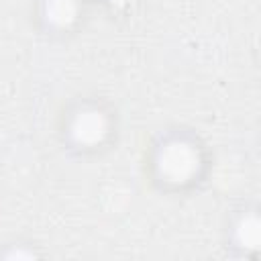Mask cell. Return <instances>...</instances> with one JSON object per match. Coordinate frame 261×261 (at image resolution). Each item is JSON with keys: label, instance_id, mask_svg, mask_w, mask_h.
Returning <instances> with one entry per match:
<instances>
[{"label": "cell", "instance_id": "6da1fadb", "mask_svg": "<svg viewBox=\"0 0 261 261\" xmlns=\"http://www.w3.org/2000/svg\"><path fill=\"white\" fill-rule=\"evenodd\" d=\"M149 169L161 188L190 190L202 181L208 169V153L204 143L190 130H167L151 147Z\"/></svg>", "mask_w": 261, "mask_h": 261}, {"label": "cell", "instance_id": "7a4b0ae2", "mask_svg": "<svg viewBox=\"0 0 261 261\" xmlns=\"http://www.w3.org/2000/svg\"><path fill=\"white\" fill-rule=\"evenodd\" d=\"M114 130V118L112 112L96 100H80L75 102L61 126L63 141L69 149L80 153H92L102 149Z\"/></svg>", "mask_w": 261, "mask_h": 261}, {"label": "cell", "instance_id": "3957f363", "mask_svg": "<svg viewBox=\"0 0 261 261\" xmlns=\"http://www.w3.org/2000/svg\"><path fill=\"white\" fill-rule=\"evenodd\" d=\"M228 247L241 257H255L261 249V216L257 206H245L228 222Z\"/></svg>", "mask_w": 261, "mask_h": 261}, {"label": "cell", "instance_id": "277c9868", "mask_svg": "<svg viewBox=\"0 0 261 261\" xmlns=\"http://www.w3.org/2000/svg\"><path fill=\"white\" fill-rule=\"evenodd\" d=\"M37 16L49 33H69L84 16V0H39Z\"/></svg>", "mask_w": 261, "mask_h": 261}, {"label": "cell", "instance_id": "5b68a950", "mask_svg": "<svg viewBox=\"0 0 261 261\" xmlns=\"http://www.w3.org/2000/svg\"><path fill=\"white\" fill-rule=\"evenodd\" d=\"M112 10H128L135 4H139V0H104Z\"/></svg>", "mask_w": 261, "mask_h": 261}]
</instances>
